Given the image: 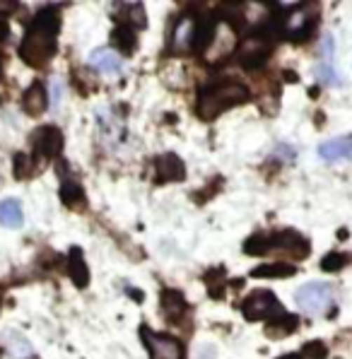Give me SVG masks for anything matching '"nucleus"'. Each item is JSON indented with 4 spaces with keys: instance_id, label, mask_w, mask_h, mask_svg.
<instances>
[{
    "instance_id": "15",
    "label": "nucleus",
    "mask_w": 352,
    "mask_h": 359,
    "mask_svg": "<svg viewBox=\"0 0 352 359\" xmlns=\"http://www.w3.org/2000/svg\"><path fill=\"white\" fill-rule=\"evenodd\" d=\"M268 273H273V275H290V273H295V268L292 265H266V268H258L256 270V275H268Z\"/></svg>"
},
{
    "instance_id": "13",
    "label": "nucleus",
    "mask_w": 352,
    "mask_h": 359,
    "mask_svg": "<svg viewBox=\"0 0 352 359\" xmlns=\"http://www.w3.org/2000/svg\"><path fill=\"white\" fill-rule=\"evenodd\" d=\"M0 224L5 227H20L22 224V208L18 201H3L0 203Z\"/></svg>"
},
{
    "instance_id": "14",
    "label": "nucleus",
    "mask_w": 352,
    "mask_h": 359,
    "mask_svg": "<svg viewBox=\"0 0 352 359\" xmlns=\"http://www.w3.org/2000/svg\"><path fill=\"white\" fill-rule=\"evenodd\" d=\"M43 107H46V97H43L41 85H32V90H27V95H25V109H27V114L36 116V114L43 111Z\"/></svg>"
},
{
    "instance_id": "6",
    "label": "nucleus",
    "mask_w": 352,
    "mask_h": 359,
    "mask_svg": "<svg viewBox=\"0 0 352 359\" xmlns=\"http://www.w3.org/2000/svg\"><path fill=\"white\" fill-rule=\"evenodd\" d=\"M90 68H95L97 73L102 75H121V68H123V60L116 51H111V48H97L95 53L90 56Z\"/></svg>"
},
{
    "instance_id": "10",
    "label": "nucleus",
    "mask_w": 352,
    "mask_h": 359,
    "mask_svg": "<svg viewBox=\"0 0 352 359\" xmlns=\"http://www.w3.org/2000/svg\"><path fill=\"white\" fill-rule=\"evenodd\" d=\"M34 145L43 157H56L63 145V135L56 128H43L34 135Z\"/></svg>"
},
{
    "instance_id": "11",
    "label": "nucleus",
    "mask_w": 352,
    "mask_h": 359,
    "mask_svg": "<svg viewBox=\"0 0 352 359\" xmlns=\"http://www.w3.org/2000/svg\"><path fill=\"white\" fill-rule=\"evenodd\" d=\"M157 179L159 181H174V179H184V167H181V159L174 154H164L157 159Z\"/></svg>"
},
{
    "instance_id": "16",
    "label": "nucleus",
    "mask_w": 352,
    "mask_h": 359,
    "mask_svg": "<svg viewBox=\"0 0 352 359\" xmlns=\"http://www.w3.org/2000/svg\"><path fill=\"white\" fill-rule=\"evenodd\" d=\"M283 359H297V355H285Z\"/></svg>"
},
{
    "instance_id": "12",
    "label": "nucleus",
    "mask_w": 352,
    "mask_h": 359,
    "mask_svg": "<svg viewBox=\"0 0 352 359\" xmlns=\"http://www.w3.org/2000/svg\"><path fill=\"white\" fill-rule=\"evenodd\" d=\"M194 34H196V22L191 18H184L174 29V48L176 51H186V48L194 43Z\"/></svg>"
},
{
    "instance_id": "5",
    "label": "nucleus",
    "mask_w": 352,
    "mask_h": 359,
    "mask_svg": "<svg viewBox=\"0 0 352 359\" xmlns=\"http://www.w3.org/2000/svg\"><path fill=\"white\" fill-rule=\"evenodd\" d=\"M318 157L326 162H340V159H352V135H338L326 140L318 147Z\"/></svg>"
},
{
    "instance_id": "7",
    "label": "nucleus",
    "mask_w": 352,
    "mask_h": 359,
    "mask_svg": "<svg viewBox=\"0 0 352 359\" xmlns=\"http://www.w3.org/2000/svg\"><path fill=\"white\" fill-rule=\"evenodd\" d=\"M316 77L323 85H340V77L333 65V36H326L321 43V60L316 65Z\"/></svg>"
},
{
    "instance_id": "1",
    "label": "nucleus",
    "mask_w": 352,
    "mask_h": 359,
    "mask_svg": "<svg viewBox=\"0 0 352 359\" xmlns=\"http://www.w3.org/2000/svg\"><path fill=\"white\" fill-rule=\"evenodd\" d=\"M53 48H56V22H48V18H41L27 32L20 53L27 63L43 65L53 56Z\"/></svg>"
},
{
    "instance_id": "9",
    "label": "nucleus",
    "mask_w": 352,
    "mask_h": 359,
    "mask_svg": "<svg viewBox=\"0 0 352 359\" xmlns=\"http://www.w3.org/2000/svg\"><path fill=\"white\" fill-rule=\"evenodd\" d=\"M145 335L155 359H181V345L174 338H169V335H152L150 330H145Z\"/></svg>"
},
{
    "instance_id": "2",
    "label": "nucleus",
    "mask_w": 352,
    "mask_h": 359,
    "mask_svg": "<svg viewBox=\"0 0 352 359\" xmlns=\"http://www.w3.org/2000/svg\"><path fill=\"white\" fill-rule=\"evenodd\" d=\"M249 99V92L246 87L236 85V82H229V85H217V87H208V90L201 92V102H198V114L203 118H212V116L227 111L229 107L239 102H246Z\"/></svg>"
},
{
    "instance_id": "8",
    "label": "nucleus",
    "mask_w": 352,
    "mask_h": 359,
    "mask_svg": "<svg viewBox=\"0 0 352 359\" xmlns=\"http://www.w3.org/2000/svg\"><path fill=\"white\" fill-rule=\"evenodd\" d=\"M0 345L5 347V352L13 359L34 357V347L29 345L27 338H22V333H18V330H5V333H0Z\"/></svg>"
},
{
    "instance_id": "4",
    "label": "nucleus",
    "mask_w": 352,
    "mask_h": 359,
    "mask_svg": "<svg viewBox=\"0 0 352 359\" xmlns=\"http://www.w3.org/2000/svg\"><path fill=\"white\" fill-rule=\"evenodd\" d=\"M244 316L249 321H256V318H268L273 311H280V304L275 299L273 292L268 290H256L254 294H249V299L244 302Z\"/></svg>"
},
{
    "instance_id": "3",
    "label": "nucleus",
    "mask_w": 352,
    "mask_h": 359,
    "mask_svg": "<svg viewBox=\"0 0 352 359\" xmlns=\"http://www.w3.org/2000/svg\"><path fill=\"white\" fill-rule=\"evenodd\" d=\"M295 299H297V306L304 313H309V316H321V313H326L328 309L333 306L335 290L328 283H309L297 290Z\"/></svg>"
}]
</instances>
